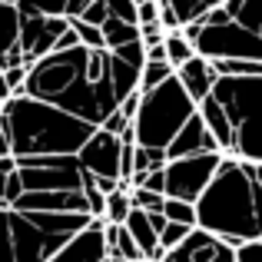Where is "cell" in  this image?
<instances>
[{"instance_id":"2","label":"cell","mask_w":262,"mask_h":262,"mask_svg":"<svg viewBox=\"0 0 262 262\" xmlns=\"http://www.w3.org/2000/svg\"><path fill=\"white\" fill-rule=\"evenodd\" d=\"M196 226L232 246L262 239V163L223 156L209 186L196 199Z\"/></svg>"},{"instance_id":"8","label":"cell","mask_w":262,"mask_h":262,"mask_svg":"<svg viewBox=\"0 0 262 262\" xmlns=\"http://www.w3.org/2000/svg\"><path fill=\"white\" fill-rule=\"evenodd\" d=\"M226 153L209 149V153H192V156H179V160H166L163 173H166V196L169 199H186V203H196L203 196V189L209 186L216 166L223 163Z\"/></svg>"},{"instance_id":"29","label":"cell","mask_w":262,"mask_h":262,"mask_svg":"<svg viewBox=\"0 0 262 262\" xmlns=\"http://www.w3.org/2000/svg\"><path fill=\"white\" fill-rule=\"evenodd\" d=\"M106 17H110V10H106L103 0H90V4L83 7V13H80V20H86V24H93V27H100Z\"/></svg>"},{"instance_id":"33","label":"cell","mask_w":262,"mask_h":262,"mask_svg":"<svg viewBox=\"0 0 262 262\" xmlns=\"http://www.w3.org/2000/svg\"><path fill=\"white\" fill-rule=\"evenodd\" d=\"M4 100H10V86H7L4 73H0V103H4Z\"/></svg>"},{"instance_id":"21","label":"cell","mask_w":262,"mask_h":262,"mask_svg":"<svg viewBox=\"0 0 262 262\" xmlns=\"http://www.w3.org/2000/svg\"><path fill=\"white\" fill-rule=\"evenodd\" d=\"M173 73V63L169 60H146L143 63V70H140V93H146V90H153L156 83H163V80Z\"/></svg>"},{"instance_id":"14","label":"cell","mask_w":262,"mask_h":262,"mask_svg":"<svg viewBox=\"0 0 262 262\" xmlns=\"http://www.w3.org/2000/svg\"><path fill=\"white\" fill-rule=\"evenodd\" d=\"M123 226H126V229H129V236L136 239V246H140L143 259H149V262H160V259H163L160 236H156V229H153V223H149L146 209H136V206H133Z\"/></svg>"},{"instance_id":"6","label":"cell","mask_w":262,"mask_h":262,"mask_svg":"<svg viewBox=\"0 0 262 262\" xmlns=\"http://www.w3.org/2000/svg\"><path fill=\"white\" fill-rule=\"evenodd\" d=\"M192 113H196V100L186 93V86L179 83V77L173 70L163 83H156L153 90L140 93V106L133 113L136 146L166 149Z\"/></svg>"},{"instance_id":"19","label":"cell","mask_w":262,"mask_h":262,"mask_svg":"<svg viewBox=\"0 0 262 262\" xmlns=\"http://www.w3.org/2000/svg\"><path fill=\"white\" fill-rule=\"evenodd\" d=\"M163 50H166V60L173 63V70L196 53V50H192V43H189V37H186L183 30H166V37H163Z\"/></svg>"},{"instance_id":"5","label":"cell","mask_w":262,"mask_h":262,"mask_svg":"<svg viewBox=\"0 0 262 262\" xmlns=\"http://www.w3.org/2000/svg\"><path fill=\"white\" fill-rule=\"evenodd\" d=\"M24 192L13 209L33 212H86V169L77 156H13ZM90 216V212H86Z\"/></svg>"},{"instance_id":"15","label":"cell","mask_w":262,"mask_h":262,"mask_svg":"<svg viewBox=\"0 0 262 262\" xmlns=\"http://www.w3.org/2000/svg\"><path fill=\"white\" fill-rule=\"evenodd\" d=\"M20 7L13 0H0V57L20 47Z\"/></svg>"},{"instance_id":"11","label":"cell","mask_w":262,"mask_h":262,"mask_svg":"<svg viewBox=\"0 0 262 262\" xmlns=\"http://www.w3.org/2000/svg\"><path fill=\"white\" fill-rule=\"evenodd\" d=\"M120 153H123V140L116 133H110V129L96 126L93 136L80 146L77 160L83 163L86 173L93 176H113L120 179Z\"/></svg>"},{"instance_id":"20","label":"cell","mask_w":262,"mask_h":262,"mask_svg":"<svg viewBox=\"0 0 262 262\" xmlns=\"http://www.w3.org/2000/svg\"><path fill=\"white\" fill-rule=\"evenodd\" d=\"M129 209H133V203H129V189L116 186L113 192H106V209H103V219H106V223H126Z\"/></svg>"},{"instance_id":"3","label":"cell","mask_w":262,"mask_h":262,"mask_svg":"<svg viewBox=\"0 0 262 262\" xmlns=\"http://www.w3.org/2000/svg\"><path fill=\"white\" fill-rule=\"evenodd\" d=\"M0 126L10 143V156H77L96 129L93 123L27 93H13L0 103Z\"/></svg>"},{"instance_id":"31","label":"cell","mask_w":262,"mask_h":262,"mask_svg":"<svg viewBox=\"0 0 262 262\" xmlns=\"http://www.w3.org/2000/svg\"><path fill=\"white\" fill-rule=\"evenodd\" d=\"M153 20H160V4L156 0L136 4V24H153Z\"/></svg>"},{"instance_id":"18","label":"cell","mask_w":262,"mask_h":262,"mask_svg":"<svg viewBox=\"0 0 262 262\" xmlns=\"http://www.w3.org/2000/svg\"><path fill=\"white\" fill-rule=\"evenodd\" d=\"M163 4H166L169 10L176 13L179 27H186V24H192V20L206 17L209 10H216V7L226 4V0H163Z\"/></svg>"},{"instance_id":"16","label":"cell","mask_w":262,"mask_h":262,"mask_svg":"<svg viewBox=\"0 0 262 262\" xmlns=\"http://www.w3.org/2000/svg\"><path fill=\"white\" fill-rule=\"evenodd\" d=\"M20 13H53V17H80L90 0H13Z\"/></svg>"},{"instance_id":"1","label":"cell","mask_w":262,"mask_h":262,"mask_svg":"<svg viewBox=\"0 0 262 262\" xmlns=\"http://www.w3.org/2000/svg\"><path fill=\"white\" fill-rule=\"evenodd\" d=\"M143 63H146L143 40L113 47V50L73 43L33 60L27 67L20 93L53 103L83 123L103 126L110 113H116L120 103L140 86Z\"/></svg>"},{"instance_id":"35","label":"cell","mask_w":262,"mask_h":262,"mask_svg":"<svg viewBox=\"0 0 262 262\" xmlns=\"http://www.w3.org/2000/svg\"><path fill=\"white\" fill-rule=\"evenodd\" d=\"M0 70H4V63H0Z\"/></svg>"},{"instance_id":"22","label":"cell","mask_w":262,"mask_h":262,"mask_svg":"<svg viewBox=\"0 0 262 262\" xmlns=\"http://www.w3.org/2000/svg\"><path fill=\"white\" fill-rule=\"evenodd\" d=\"M106 256H123V259H129V262H140L143 259V252H140V246H136V239L129 236V229L126 226H116V239H113V249L106 252Z\"/></svg>"},{"instance_id":"25","label":"cell","mask_w":262,"mask_h":262,"mask_svg":"<svg viewBox=\"0 0 262 262\" xmlns=\"http://www.w3.org/2000/svg\"><path fill=\"white\" fill-rule=\"evenodd\" d=\"M163 199L166 196L146 189V186H133V189H129V203H133L136 209H163Z\"/></svg>"},{"instance_id":"30","label":"cell","mask_w":262,"mask_h":262,"mask_svg":"<svg viewBox=\"0 0 262 262\" xmlns=\"http://www.w3.org/2000/svg\"><path fill=\"white\" fill-rule=\"evenodd\" d=\"M0 73H4L7 86H10V96L24 90V80H27V67H24V63H17V67H4Z\"/></svg>"},{"instance_id":"9","label":"cell","mask_w":262,"mask_h":262,"mask_svg":"<svg viewBox=\"0 0 262 262\" xmlns=\"http://www.w3.org/2000/svg\"><path fill=\"white\" fill-rule=\"evenodd\" d=\"M67 27H70V17L24 13V20H20V53H24V63L30 67L33 60H40L50 50H57V40Z\"/></svg>"},{"instance_id":"7","label":"cell","mask_w":262,"mask_h":262,"mask_svg":"<svg viewBox=\"0 0 262 262\" xmlns=\"http://www.w3.org/2000/svg\"><path fill=\"white\" fill-rule=\"evenodd\" d=\"M232 129V153L262 163V77H219L209 90Z\"/></svg>"},{"instance_id":"24","label":"cell","mask_w":262,"mask_h":262,"mask_svg":"<svg viewBox=\"0 0 262 262\" xmlns=\"http://www.w3.org/2000/svg\"><path fill=\"white\" fill-rule=\"evenodd\" d=\"M189 229H196V226H186V223H173V219H166V226L160 229V246H163V252L183 243V239L189 236Z\"/></svg>"},{"instance_id":"27","label":"cell","mask_w":262,"mask_h":262,"mask_svg":"<svg viewBox=\"0 0 262 262\" xmlns=\"http://www.w3.org/2000/svg\"><path fill=\"white\" fill-rule=\"evenodd\" d=\"M110 10V17H120V20H129L136 24V0H103Z\"/></svg>"},{"instance_id":"28","label":"cell","mask_w":262,"mask_h":262,"mask_svg":"<svg viewBox=\"0 0 262 262\" xmlns=\"http://www.w3.org/2000/svg\"><path fill=\"white\" fill-rule=\"evenodd\" d=\"M236 262H262V239H246L236 246Z\"/></svg>"},{"instance_id":"10","label":"cell","mask_w":262,"mask_h":262,"mask_svg":"<svg viewBox=\"0 0 262 262\" xmlns=\"http://www.w3.org/2000/svg\"><path fill=\"white\" fill-rule=\"evenodd\" d=\"M160 262H236V246L209 229H189L179 246L163 252Z\"/></svg>"},{"instance_id":"12","label":"cell","mask_w":262,"mask_h":262,"mask_svg":"<svg viewBox=\"0 0 262 262\" xmlns=\"http://www.w3.org/2000/svg\"><path fill=\"white\" fill-rule=\"evenodd\" d=\"M209 149H219L212 133L206 129L203 116H199V106L196 113L186 120V126L173 136V143L166 146V160H179V156H192V153H209Z\"/></svg>"},{"instance_id":"26","label":"cell","mask_w":262,"mask_h":262,"mask_svg":"<svg viewBox=\"0 0 262 262\" xmlns=\"http://www.w3.org/2000/svg\"><path fill=\"white\" fill-rule=\"evenodd\" d=\"M70 27L77 30V40H80V43H86V47H106V43H103L100 27L86 24V20H80V17H70Z\"/></svg>"},{"instance_id":"4","label":"cell","mask_w":262,"mask_h":262,"mask_svg":"<svg viewBox=\"0 0 262 262\" xmlns=\"http://www.w3.org/2000/svg\"><path fill=\"white\" fill-rule=\"evenodd\" d=\"M183 33L206 60H262V0H226Z\"/></svg>"},{"instance_id":"32","label":"cell","mask_w":262,"mask_h":262,"mask_svg":"<svg viewBox=\"0 0 262 262\" xmlns=\"http://www.w3.org/2000/svg\"><path fill=\"white\" fill-rule=\"evenodd\" d=\"M0 156H10V143H7V133L0 126Z\"/></svg>"},{"instance_id":"34","label":"cell","mask_w":262,"mask_h":262,"mask_svg":"<svg viewBox=\"0 0 262 262\" xmlns=\"http://www.w3.org/2000/svg\"><path fill=\"white\" fill-rule=\"evenodd\" d=\"M136 4H143V0H136Z\"/></svg>"},{"instance_id":"13","label":"cell","mask_w":262,"mask_h":262,"mask_svg":"<svg viewBox=\"0 0 262 262\" xmlns=\"http://www.w3.org/2000/svg\"><path fill=\"white\" fill-rule=\"evenodd\" d=\"M176 77H179V83L186 86V93H189L192 100L199 103L212 86H216L219 73H216V67H212V60H206V57H199V53H192L186 63L176 67Z\"/></svg>"},{"instance_id":"17","label":"cell","mask_w":262,"mask_h":262,"mask_svg":"<svg viewBox=\"0 0 262 262\" xmlns=\"http://www.w3.org/2000/svg\"><path fill=\"white\" fill-rule=\"evenodd\" d=\"M100 33H103V43L113 50V47L140 40V24H129V20H120V17H106L100 24Z\"/></svg>"},{"instance_id":"23","label":"cell","mask_w":262,"mask_h":262,"mask_svg":"<svg viewBox=\"0 0 262 262\" xmlns=\"http://www.w3.org/2000/svg\"><path fill=\"white\" fill-rule=\"evenodd\" d=\"M163 212L166 219L173 223H186V226H196V203H186V199H163Z\"/></svg>"}]
</instances>
